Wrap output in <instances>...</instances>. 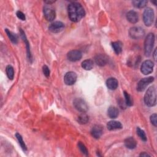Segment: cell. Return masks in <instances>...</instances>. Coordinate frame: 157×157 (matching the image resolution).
<instances>
[{
  "mask_svg": "<svg viewBox=\"0 0 157 157\" xmlns=\"http://www.w3.org/2000/svg\"><path fill=\"white\" fill-rule=\"evenodd\" d=\"M6 74L9 79L10 80H13L14 77V68L12 66L8 65L7 66L6 68Z\"/></svg>",
  "mask_w": 157,
  "mask_h": 157,
  "instance_id": "cb8c5ba5",
  "label": "cell"
},
{
  "mask_svg": "<svg viewBox=\"0 0 157 157\" xmlns=\"http://www.w3.org/2000/svg\"><path fill=\"white\" fill-rule=\"evenodd\" d=\"M150 121L151 123V124L154 126H157V115L156 114H153L150 116Z\"/></svg>",
  "mask_w": 157,
  "mask_h": 157,
  "instance_id": "4dcf8cb0",
  "label": "cell"
},
{
  "mask_svg": "<svg viewBox=\"0 0 157 157\" xmlns=\"http://www.w3.org/2000/svg\"><path fill=\"white\" fill-rule=\"evenodd\" d=\"M82 53L79 50H71L67 54V58L68 59L73 62L79 61L82 58Z\"/></svg>",
  "mask_w": 157,
  "mask_h": 157,
  "instance_id": "7c38bea8",
  "label": "cell"
},
{
  "mask_svg": "<svg viewBox=\"0 0 157 157\" xmlns=\"http://www.w3.org/2000/svg\"><path fill=\"white\" fill-rule=\"evenodd\" d=\"M82 67L85 70H91L93 68V62L90 59L85 60L82 63Z\"/></svg>",
  "mask_w": 157,
  "mask_h": 157,
  "instance_id": "ffe728a7",
  "label": "cell"
},
{
  "mask_svg": "<svg viewBox=\"0 0 157 157\" xmlns=\"http://www.w3.org/2000/svg\"><path fill=\"white\" fill-rule=\"evenodd\" d=\"M103 133V127L98 125H96L93 126L91 130V134L95 139H99L102 136Z\"/></svg>",
  "mask_w": 157,
  "mask_h": 157,
  "instance_id": "5bb4252c",
  "label": "cell"
},
{
  "mask_svg": "<svg viewBox=\"0 0 157 157\" xmlns=\"http://www.w3.org/2000/svg\"><path fill=\"white\" fill-rule=\"evenodd\" d=\"M107 128L109 130L112 131L115 129H120L122 128V125L120 122L118 121L112 120L107 123Z\"/></svg>",
  "mask_w": 157,
  "mask_h": 157,
  "instance_id": "2e32d148",
  "label": "cell"
},
{
  "mask_svg": "<svg viewBox=\"0 0 157 157\" xmlns=\"http://www.w3.org/2000/svg\"><path fill=\"white\" fill-rule=\"evenodd\" d=\"M144 102L148 107H153L156 105V92L154 86L148 88L144 96Z\"/></svg>",
  "mask_w": 157,
  "mask_h": 157,
  "instance_id": "7a4b0ae2",
  "label": "cell"
},
{
  "mask_svg": "<svg viewBox=\"0 0 157 157\" xmlns=\"http://www.w3.org/2000/svg\"><path fill=\"white\" fill-rule=\"evenodd\" d=\"M43 73L44 74V76L47 77H49L50 76V69L49 68V67L46 65H44L43 68Z\"/></svg>",
  "mask_w": 157,
  "mask_h": 157,
  "instance_id": "1f68e13d",
  "label": "cell"
},
{
  "mask_svg": "<svg viewBox=\"0 0 157 157\" xmlns=\"http://www.w3.org/2000/svg\"><path fill=\"white\" fill-rule=\"evenodd\" d=\"M16 137H17V139L19 141V143L20 145L21 146V148L23 149V150L26 151L27 150V146H26V145H25V142L23 140V138H22V136L19 133H16Z\"/></svg>",
  "mask_w": 157,
  "mask_h": 157,
  "instance_id": "4316f807",
  "label": "cell"
},
{
  "mask_svg": "<svg viewBox=\"0 0 157 157\" xmlns=\"http://www.w3.org/2000/svg\"><path fill=\"white\" fill-rule=\"evenodd\" d=\"M68 16L74 22H79L85 15V12L82 6L77 2H73L68 7Z\"/></svg>",
  "mask_w": 157,
  "mask_h": 157,
  "instance_id": "6da1fadb",
  "label": "cell"
},
{
  "mask_svg": "<svg viewBox=\"0 0 157 157\" xmlns=\"http://www.w3.org/2000/svg\"><path fill=\"white\" fill-rule=\"evenodd\" d=\"M153 58H154V60H156V49H155V51H154V52H153Z\"/></svg>",
  "mask_w": 157,
  "mask_h": 157,
  "instance_id": "e575fe53",
  "label": "cell"
},
{
  "mask_svg": "<svg viewBox=\"0 0 157 157\" xmlns=\"http://www.w3.org/2000/svg\"><path fill=\"white\" fill-rule=\"evenodd\" d=\"M153 80L154 78L153 77H148L141 79L137 84V90L138 92H143L147 87V85H148L150 83L153 82Z\"/></svg>",
  "mask_w": 157,
  "mask_h": 157,
  "instance_id": "9c48e42d",
  "label": "cell"
},
{
  "mask_svg": "<svg viewBox=\"0 0 157 157\" xmlns=\"http://www.w3.org/2000/svg\"><path fill=\"white\" fill-rule=\"evenodd\" d=\"M5 32L8 36V38L10 39V40L11 41V42L14 44H17L18 43V38H17V36L13 33V32H10L8 29H6L5 30Z\"/></svg>",
  "mask_w": 157,
  "mask_h": 157,
  "instance_id": "603a6c76",
  "label": "cell"
},
{
  "mask_svg": "<svg viewBox=\"0 0 157 157\" xmlns=\"http://www.w3.org/2000/svg\"><path fill=\"white\" fill-rule=\"evenodd\" d=\"M125 145L129 149H134L136 148L137 143L133 137H129L125 140Z\"/></svg>",
  "mask_w": 157,
  "mask_h": 157,
  "instance_id": "ac0fdd59",
  "label": "cell"
},
{
  "mask_svg": "<svg viewBox=\"0 0 157 157\" xmlns=\"http://www.w3.org/2000/svg\"><path fill=\"white\" fill-rule=\"evenodd\" d=\"M16 15L17 16V17L22 20V21H25L26 19V17H25V15L21 11H17V13H16Z\"/></svg>",
  "mask_w": 157,
  "mask_h": 157,
  "instance_id": "d6a6232c",
  "label": "cell"
},
{
  "mask_svg": "<svg viewBox=\"0 0 157 157\" xmlns=\"http://www.w3.org/2000/svg\"><path fill=\"white\" fill-rule=\"evenodd\" d=\"M119 114L118 109L114 106H110L109 107L107 110V115L108 116L112 119L116 118Z\"/></svg>",
  "mask_w": 157,
  "mask_h": 157,
  "instance_id": "d6986e66",
  "label": "cell"
},
{
  "mask_svg": "<svg viewBox=\"0 0 157 157\" xmlns=\"http://www.w3.org/2000/svg\"><path fill=\"white\" fill-rule=\"evenodd\" d=\"M21 36H22V38L24 40V41L25 42V43L26 44V46H27V53H28V57L29 58V60H32V54H31V52H30V45H29V43L26 38V36H25V33L22 30H21Z\"/></svg>",
  "mask_w": 157,
  "mask_h": 157,
  "instance_id": "44dd1931",
  "label": "cell"
},
{
  "mask_svg": "<svg viewBox=\"0 0 157 157\" xmlns=\"http://www.w3.org/2000/svg\"><path fill=\"white\" fill-rule=\"evenodd\" d=\"M150 156V155H148V153H147L145 152H143L140 154V156Z\"/></svg>",
  "mask_w": 157,
  "mask_h": 157,
  "instance_id": "836d02e7",
  "label": "cell"
},
{
  "mask_svg": "<svg viewBox=\"0 0 157 157\" xmlns=\"http://www.w3.org/2000/svg\"><path fill=\"white\" fill-rule=\"evenodd\" d=\"M43 12L44 17L47 21L49 22L53 21L56 17V13L54 8L49 5H46L44 6Z\"/></svg>",
  "mask_w": 157,
  "mask_h": 157,
  "instance_id": "5b68a950",
  "label": "cell"
},
{
  "mask_svg": "<svg viewBox=\"0 0 157 157\" xmlns=\"http://www.w3.org/2000/svg\"><path fill=\"white\" fill-rule=\"evenodd\" d=\"M155 42V35L153 33H149L144 42V52L145 56L149 57L151 54Z\"/></svg>",
  "mask_w": 157,
  "mask_h": 157,
  "instance_id": "3957f363",
  "label": "cell"
},
{
  "mask_svg": "<svg viewBox=\"0 0 157 157\" xmlns=\"http://www.w3.org/2000/svg\"><path fill=\"white\" fill-rule=\"evenodd\" d=\"M129 36L134 39H139L144 37L145 35L144 30L140 27H132L129 30Z\"/></svg>",
  "mask_w": 157,
  "mask_h": 157,
  "instance_id": "52a82bcc",
  "label": "cell"
},
{
  "mask_svg": "<svg viewBox=\"0 0 157 157\" xmlns=\"http://www.w3.org/2000/svg\"><path fill=\"white\" fill-rule=\"evenodd\" d=\"M126 19L131 24H136L139 21L138 14L134 11H130L126 14Z\"/></svg>",
  "mask_w": 157,
  "mask_h": 157,
  "instance_id": "9a60e30c",
  "label": "cell"
},
{
  "mask_svg": "<svg viewBox=\"0 0 157 157\" xmlns=\"http://www.w3.org/2000/svg\"><path fill=\"white\" fill-rule=\"evenodd\" d=\"M73 105L77 110L82 113H85L88 109L87 103L82 98L75 99L73 101Z\"/></svg>",
  "mask_w": 157,
  "mask_h": 157,
  "instance_id": "8992f818",
  "label": "cell"
},
{
  "mask_svg": "<svg viewBox=\"0 0 157 157\" xmlns=\"http://www.w3.org/2000/svg\"><path fill=\"white\" fill-rule=\"evenodd\" d=\"M147 2L145 0H141V1H133L132 2L133 6L137 8H144L146 6Z\"/></svg>",
  "mask_w": 157,
  "mask_h": 157,
  "instance_id": "d4e9b609",
  "label": "cell"
},
{
  "mask_svg": "<svg viewBox=\"0 0 157 157\" xmlns=\"http://www.w3.org/2000/svg\"><path fill=\"white\" fill-rule=\"evenodd\" d=\"M124 96L125 98V104L128 106H131L133 104V101L131 96L126 91H124Z\"/></svg>",
  "mask_w": 157,
  "mask_h": 157,
  "instance_id": "83f0119b",
  "label": "cell"
},
{
  "mask_svg": "<svg viewBox=\"0 0 157 157\" xmlns=\"http://www.w3.org/2000/svg\"><path fill=\"white\" fill-rule=\"evenodd\" d=\"M89 120L88 116L85 113H82L77 118V121L80 124H86Z\"/></svg>",
  "mask_w": 157,
  "mask_h": 157,
  "instance_id": "484cf974",
  "label": "cell"
},
{
  "mask_svg": "<svg viewBox=\"0 0 157 157\" xmlns=\"http://www.w3.org/2000/svg\"><path fill=\"white\" fill-rule=\"evenodd\" d=\"M78 147L80 149V150L82 151V153L84 155H85L86 156H88V150L86 148V147L85 146V145L84 144H82L81 142H79L78 143Z\"/></svg>",
  "mask_w": 157,
  "mask_h": 157,
  "instance_id": "f546056e",
  "label": "cell"
},
{
  "mask_svg": "<svg viewBox=\"0 0 157 157\" xmlns=\"http://www.w3.org/2000/svg\"><path fill=\"white\" fill-rule=\"evenodd\" d=\"M154 17H155L154 11L151 8H148L144 10V14H143V21H144V24L146 26L150 27L153 24Z\"/></svg>",
  "mask_w": 157,
  "mask_h": 157,
  "instance_id": "277c9868",
  "label": "cell"
},
{
  "mask_svg": "<svg viewBox=\"0 0 157 157\" xmlns=\"http://www.w3.org/2000/svg\"><path fill=\"white\" fill-rule=\"evenodd\" d=\"M152 3H154V4H155V5H156V2H152Z\"/></svg>",
  "mask_w": 157,
  "mask_h": 157,
  "instance_id": "d590c367",
  "label": "cell"
},
{
  "mask_svg": "<svg viewBox=\"0 0 157 157\" xmlns=\"http://www.w3.org/2000/svg\"><path fill=\"white\" fill-rule=\"evenodd\" d=\"M108 60V57L104 54H98L95 58L96 63L99 66H105L107 63Z\"/></svg>",
  "mask_w": 157,
  "mask_h": 157,
  "instance_id": "4fadbf2b",
  "label": "cell"
},
{
  "mask_svg": "<svg viewBox=\"0 0 157 157\" xmlns=\"http://www.w3.org/2000/svg\"><path fill=\"white\" fill-rule=\"evenodd\" d=\"M112 48H113L114 52L117 54H119L121 52V51H122V44H121V43H120L119 41L114 42V43H112Z\"/></svg>",
  "mask_w": 157,
  "mask_h": 157,
  "instance_id": "7402d4cb",
  "label": "cell"
},
{
  "mask_svg": "<svg viewBox=\"0 0 157 157\" xmlns=\"http://www.w3.org/2000/svg\"><path fill=\"white\" fill-rule=\"evenodd\" d=\"M154 64L151 60H146L141 65L140 71L144 75H148L153 72Z\"/></svg>",
  "mask_w": 157,
  "mask_h": 157,
  "instance_id": "ba28073f",
  "label": "cell"
},
{
  "mask_svg": "<svg viewBox=\"0 0 157 157\" xmlns=\"http://www.w3.org/2000/svg\"><path fill=\"white\" fill-rule=\"evenodd\" d=\"M64 27H65V25L63 23L59 21H57V22H53L50 25V26L49 27V30L52 33H58L63 31V30L64 29Z\"/></svg>",
  "mask_w": 157,
  "mask_h": 157,
  "instance_id": "30bf717a",
  "label": "cell"
},
{
  "mask_svg": "<svg viewBox=\"0 0 157 157\" xmlns=\"http://www.w3.org/2000/svg\"><path fill=\"white\" fill-rule=\"evenodd\" d=\"M77 80V74L74 72L67 73L64 77L65 83L67 85H72L75 84Z\"/></svg>",
  "mask_w": 157,
  "mask_h": 157,
  "instance_id": "8fae6325",
  "label": "cell"
},
{
  "mask_svg": "<svg viewBox=\"0 0 157 157\" xmlns=\"http://www.w3.org/2000/svg\"><path fill=\"white\" fill-rule=\"evenodd\" d=\"M106 85L107 88L111 90H114L117 89L118 85V80L114 77L109 78L106 81Z\"/></svg>",
  "mask_w": 157,
  "mask_h": 157,
  "instance_id": "e0dca14e",
  "label": "cell"
},
{
  "mask_svg": "<svg viewBox=\"0 0 157 157\" xmlns=\"http://www.w3.org/2000/svg\"><path fill=\"white\" fill-rule=\"evenodd\" d=\"M136 131H137V134L139 136V137L144 142L147 141V136L144 130L141 129L139 127H137L136 129Z\"/></svg>",
  "mask_w": 157,
  "mask_h": 157,
  "instance_id": "f1b7e54d",
  "label": "cell"
}]
</instances>
